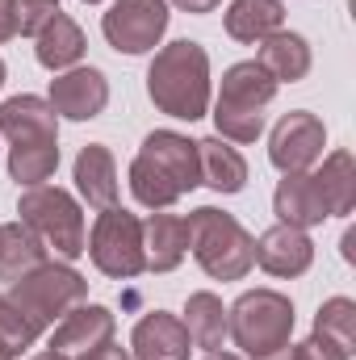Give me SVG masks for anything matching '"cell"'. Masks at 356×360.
Instances as JSON below:
<instances>
[{
	"instance_id": "cell-1",
	"label": "cell",
	"mask_w": 356,
	"mask_h": 360,
	"mask_svg": "<svg viewBox=\"0 0 356 360\" xmlns=\"http://www.w3.org/2000/svg\"><path fill=\"white\" fill-rule=\"evenodd\" d=\"M0 134L8 147V176L17 184H46L59 168V113L42 96H8L0 105Z\"/></svg>"
},
{
	"instance_id": "cell-2",
	"label": "cell",
	"mask_w": 356,
	"mask_h": 360,
	"mask_svg": "<svg viewBox=\"0 0 356 360\" xmlns=\"http://www.w3.org/2000/svg\"><path fill=\"white\" fill-rule=\"evenodd\" d=\"M201 184L197 143L177 130H151L130 164V193L147 210H168Z\"/></svg>"
},
{
	"instance_id": "cell-3",
	"label": "cell",
	"mask_w": 356,
	"mask_h": 360,
	"mask_svg": "<svg viewBox=\"0 0 356 360\" xmlns=\"http://www.w3.org/2000/svg\"><path fill=\"white\" fill-rule=\"evenodd\" d=\"M147 96L160 113L197 122L210 109V55L201 42L177 38L155 51L147 68Z\"/></svg>"
},
{
	"instance_id": "cell-4",
	"label": "cell",
	"mask_w": 356,
	"mask_h": 360,
	"mask_svg": "<svg viewBox=\"0 0 356 360\" xmlns=\"http://www.w3.org/2000/svg\"><path fill=\"white\" fill-rule=\"evenodd\" d=\"M189 248L193 260L214 281H243L256 264V239L243 231V222L218 205H197L189 218Z\"/></svg>"
},
{
	"instance_id": "cell-5",
	"label": "cell",
	"mask_w": 356,
	"mask_h": 360,
	"mask_svg": "<svg viewBox=\"0 0 356 360\" xmlns=\"http://www.w3.org/2000/svg\"><path fill=\"white\" fill-rule=\"evenodd\" d=\"M0 297L42 335L46 327H55L68 310H76V306L89 297V281L76 269H68V264L46 260V264L30 269L25 276L8 281V289H4Z\"/></svg>"
},
{
	"instance_id": "cell-6",
	"label": "cell",
	"mask_w": 356,
	"mask_h": 360,
	"mask_svg": "<svg viewBox=\"0 0 356 360\" xmlns=\"http://www.w3.org/2000/svg\"><path fill=\"white\" fill-rule=\"evenodd\" d=\"M276 89L281 84L256 59H243V63L227 68L222 89H218V105H214L218 139H227V143H256L260 130H265V109L276 96Z\"/></svg>"
},
{
	"instance_id": "cell-7",
	"label": "cell",
	"mask_w": 356,
	"mask_h": 360,
	"mask_svg": "<svg viewBox=\"0 0 356 360\" xmlns=\"http://www.w3.org/2000/svg\"><path fill=\"white\" fill-rule=\"evenodd\" d=\"M17 214H21V222H25L55 256H63V260L84 256V248H89L84 214H80V205H76V197H72L68 188H59V184H34V188L21 193Z\"/></svg>"
},
{
	"instance_id": "cell-8",
	"label": "cell",
	"mask_w": 356,
	"mask_h": 360,
	"mask_svg": "<svg viewBox=\"0 0 356 360\" xmlns=\"http://www.w3.org/2000/svg\"><path fill=\"white\" fill-rule=\"evenodd\" d=\"M227 331L252 360L268 356L289 344L293 335V302L276 289H248L227 310Z\"/></svg>"
},
{
	"instance_id": "cell-9",
	"label": "cell",
	"mask_w": 356,
	"mask_h": 360,
	"mask_svg": "<svg viewBox=\"0 0 356 360\" xmlns=\"http://www.w3.org/2000/svg\"><path fill=\"white\" fill-rule=\"evenodd\" d=\"M84 252L92 256L96 272H105L113 281H130V276L147 272L143 269V222H139V214H130L122 205L101 210Z\"/></svg>"
},
{
	"instance_id": "cell-10",
	"label": "cell",
	"mask_w": 356,
	"mask_h": 360,
	"mask_svg": "<svg viewBox=\"0 0 356 360\" xmlns=\"http://www.w3.org/2000/svg\"><path fill=\"white\" fill-rule=\"evenodd\" d=\"M168 0H113L101 17V34L117 55H147L168 30Z\"/></svg>"
},
{
	"instance_id": "cell-11",
	"label": "cell",
	"mask_w": 356,
	"mask_h": 360,
	"mask_svg": "<svg viewBox=\"0 0 356 360\" xmlns=\"http://www.w3.org/2000/svg\"><path fill=\"white\" fill-rule=\"evenodd\" d=\"M323 147H327V126L306 113V109H293L285 113L276 126H272V139H268V160L276 172H306L323 160Z\"/></svg>"
},
{
	"instance_id": "cell-12",
	"label": "cell",
	"mask_w": 356,
	"mask_h": 360,
	"mask_svg": "<svg viewBox=\"0 0 356 360\" xmlns=\"http://www.w3.org/2000/svg\"><path fill=\"white\" fill-rule=\"evenodd\" d=\"M113 331H117V319H113V310L109 306H76V310H68L63 319H59V327H55V335H51V352H59V356H89L96 348H105L109 340H113Z\"/></svg>"
},
{
	"instance_id": "cell-13",
	"label": "cell",
	"mask_w": 356,
	"mask_h": 360,
	"mask_svg": "<svg viewBox=\"0 0 356 360\" xmlns=\"http://www.w3.org/2000/svg\"><path fill=\"white\" fill-rule=\"evenodd\" d=\"M109 105V80L96 68H68L51 80V109L72 117V122H92Z\"/></svg>"
},
{
	"instance_id": "cell-14",
	"label": "cell",
	"mask_w": 356,
	"mask_h": 360,
	"mask_svg": "<svg viewBox=\"0 0 356 360\" xmlns=\"http://www.w3.org/2000/svg\"><path fill=\"white\" fill-rule=\"evenodd\" d=\"M256 264L268 276H302L314 264V243H310L306 231L276 222V226H268L265 235L256 239Z\"/></svg>"
},
{
	"instance_id": "cell-15",
	"label": "cell",
	"mask_w": 356,
	"mask_h": 360,
	"mask_svg": "<svg viewBox=\"0 0 356 360\" xmlns=\"http://www.w3.org/2000/svg\"><path fill=\"white\" fill-rule=\"evenodd\" d=\"M130 356L134 360H189L193 352V340L184 331L177 314L168 310H151L147 319L134 323V335H130Z\"/></svg>"
},
{
	"instance_id": "cell-16",
	"label": "cell",
	"mask_w": 356,
	"mask_h": 360,
	"mask_svg": "<svg viewBox=\"0 0 356 360\" xmlns=\"http://www.w3.org/2000/svg\"><path fill=\"white\" fill-rule=\"evenodd\" d=\"M272 210H276V218H281L285 226H298V231L323 226V222L331 218L319 180L306 176V172H289V176L276 184V193H272Z\"/></svg>"
},
{
	"instance_id": "cell-17",
	"label": "cell",
	"mask_w": 356,
	"mask_h": 360,
	"mask_svg": "<svg viewBox=\"0 0 356 360\" xmlns=\"http://www.w3.org/2000/svg\"><path fill=\"white\" fill-rule=\"evenodd\" d=\"M189 252V222L180 214H147L143 222V269L147 272H172Z\"/></svg>"
},
{
	"instance_id": "cell-18",
	"label": "cell",
	"mask_w": 356,
	"mask_h": 360,
	"mask_svg": "<svg viewBox=\"0 0 356 360\" xmlns=\"http://www.w3.org/2000/svg\"><path fill=\"white\" fill-rule=\"evenodd\" d=\"M76 188L96 210L117 205V164H113V151L105 143H89L76 155Z\"/></svg>"
},
{
	"instance_id": "cell-19",
	"label": "cell",
	"mask_w": 356,
	"mask_h": 360,
	"mask_svg": "<svg viewBox=\"0 0 356 360\" xmlns=\"http://www.w3.org/2000/svg\"><path fill=\"white\" fill-rule=\"evenodd\" d=\"M256 63L276 84H298L310 72V42L293 30H276V34L260 38V59Z\"/></svg>"
},
{
	"instance_id": "cell-20",
	"label": "cell",
	"mask_w": 356,
	"mask_h": 360,
	"mask_svg": "<svg viewBox=\"0 0 356 360\" xmlns=\"http://www.w3.org/2000/svg\"><path fill=\"white\" fill-rule=\"evenodd\" d=\"M197 164H201V184H210L214 193H243L248 184V160L227 143V139H201L197 143Z\"/></svg>"
},
{
	"instance_id": "cell-21",
	"label": "cell",
	"mask_w": 356,
	"mask_h": 360,
	"mask_svg": "<svg viewBox=\"0 0 356 360\" xmlns=\"http://www.w3.org/2000/svg\"><path fill=\"white\" fill-rule=\"evenodd\" d=\"M84 51H89L84 30H80L68 13H59V17L34 38V55H38V63H42L46 72H68V68H76V63L84 59Z\"/></svg>"
},
{
	"instance_id": "cell-22",
	"label": "cell",
	"mask_w": 356,
	"mask_h": 360,
	"mask_svg": "<svg viewBox=\"0 0 356 360\" xmlns=\"http://www.w3.org/2000/svg\"><path fill=\"white\" fill-rule=\"evenodd\" d=\"M184 331H189L193 348L218 352L222 340H227V306H222V297L210 293V289L189 293V302H184Z\"/></svg>"
},
{
	"instance_id": "cell-23",
	"label": "cell",
	"mask_w": 356,
	"mask_h": 360,
	"mask_svg": "<svg viewBox=\"0 0 356 360\" xmlns=\"http://www.w3.org/2000/svg\"><path fill=\"white\" fill-rule=\"evenodd\" d=\"M38 264H46V243L25 222H4L0 226V281H17Z\"/></svg>"
},
{
	"instance_id": "cell-24",
	"label": "cell",
	"mask_w": 356,
	"mask_h": 360,
	"mask_svg": "<svg viewBox=\"0 0 356 360\" xmlns=\"http://www.w3.org/2000/svg\"><path fill=\"white\" fill-rule=\"evenodd\" d=\"M285 21V4L281 0H235L227 8V34L235 42H260L268 34H276Z\"/></svg>"
},
{
	"instance_id": "cell-25",
	"label": "cell",
	"mask_w": 356,
	"mask_h": 360,
	"mask_svg": "<svg viewBox=\"0 0 356 360\" xmlns=\"http://www.w3.org/2000/svg\"><path fill=\"white\" fill-rule=\"evenodd\" d=\"M319 188H323V201H327V214H352L356 205V160L352 151H331L323 160V168L314 172Z\"/></svg>"
},
{
	"instance_id": "cell-26",
	"label": "cell",
	"mask_w": 356,
	"mask_h": 360,
	"mask_svg": "<svg viewBox=\"0 0 356 360\" xmlns=\"http://www.w3.org/2000/svg\"><path fill=\"white\" fill-rule=\"evenodd\" d=\"M314 335H323L327 344H336L340 352H356V302L352 297H331L323 302L319 319H314Z\"/></svg>"
},
{
	"instance_id": "cell-27",
	"label": "cell",
	"mask_w": 356,
	"mask_h": 360,
	"mask_svg": "<svg viewBox=\"0 0 356 360\" xmlns=\"http://www.w3.org/2000/svg\"><path fill=\"white\" fill-rule=\"evenodd\" d=\"M59 0H13V17H17V34L38 38L55 17H59Z\"/></svg>"
},
{
	"instance_id": "cell-28",
	"label": "cell",
	"mask_w": 356,
	"mask_h": 360,
	"mask_svg": "<svg viewBox=\"0 0 356 360\" xmlns=\"http://www.w3.org/2000/svg\"><path fill=\"white\" fill-rule=\"evenodd\" d=\"M34 340H38V331H34V327H30V323H25V319H21V314H17L13 306H8V302L0 297V344L8 348V356L25 352V348H30Z\"/></svg>"
},
{
	"instance_id": "cell-29",
	"label": "cell",
	"mask_w": 356,
	"mask_h": 360,
	"mask_svg": "<svg viewBox=\"0 0 356 360\" xmlns=\"http://www.w3.org/2000/svg\"><path fill=\"white\" fill-rule=\"evenodd\" d=\"M293 356L298 360H348V352H340L336 344H327L323 335H310L306 344H298L293 348Z\"/></svg>"
},
{
	"instance_id": "cell-30",
	"label": "cell",
	"mask_w": 356,
	"mask_h": 360,
	"mask_svg": "<svg viewBox=\"0 0 356 360\" xmlns=\"http://www.w3.org/2000/svg\"><path fill=\"white\" fill-rule=\"evenodd\" d=\"M17 38V17H13V0H0V42Z\"/></svg>"
},
{
	"instance_id": "cell-31",
	"label": "cell",
	"mask_w": 356,
	"mask_h": 360,
	"mask_svg": "<svg viewBox=\"0 0 356 360\" xmlns=\"http://www.w3.org/2000/svg\"><path fill=\"white\" fill-rule=\"evenodd\" d=\"M84 360H134V356H130L126 348H117V344L109 340L105 348H96V352H89V356H84Z\"/></svg>"
},
{
	"instance_id": "cell-32",
	"label": "cell",
	"mask_w": 356,
	"mask_h": 360,
	"mask_svg": "<svg viewBox=\"0 0 356 360\" xmlns=\"http://www.w3.org/2000/svg\"><path fill=\"white\" fill-rule=\"evenodd\" d=\"M172 4H177V8H184V13H197V17H201V13H214L222 0H172Z\"/></svg>"
},
{
	"instance_id": "cell-33",
	"label": "cell",
	"mask_w": 356,
	"mask_h": 360,
	"mask_svg": "<svg viewBox=\"0 0 356 360\" xmlns=\"http://www.w3.org/2000/svg\"><path fill=\"white\" fill-rule=\"evenodd\" d=\"M352 248H356V231H344V260H348V264L356 260V252H352Z\"/></svg>"
},
{
	"instance_id": "cell-34",
	"label": "cell",
	"mask_w": 356,
	"mask_h": 360,
	"mask_svg": "<svg viewBox=\"0 0 356 360\" xmlns=\"http://www.w3.org/2000/svg\"><path fill=\"white\" fill-rule=\"evenodd\" d=\"M260 360H298V356H293V348L285 344V348H276V352H268V356H260Z\"/></svg>"
},
{
	"instance_id": "cell-35",
	"label": "cell",
	"mask_w": 356,
	"mask_h": 360,
	"mask_svg": "<svg viewBox=\"0 0 356 360\" xmlns=\"http://www.w3.org/2000/svg\"><path fill=\"white\" fill-rule=\"evenodd\" d=\"M205 360H239V356H231V352H210Z\"/></svg>"
},
{
	"instance_id": "cell-36",
	"label": "cell",
	"mask_w": 356,
	"mask_h": 360,
	"mask_svg": "<svg viewBox=\"0 0 356 360\" xmlns=\"http://www.w3.org/2000/svg\"><path fill=\"white\" fill-rule=\"evenodd\" d=\"M34 360H68V356H59V352H42V356H34Z\"/></svg>"
},
{
	"instance_id": "cell-37",
	"label": "cell",
	"mask_w": 356,
	"mask_h": 360,
	"mask_svg": "<svg viewBox=\"0 0 356 360\" xmlns=\"http://www.w3.org/2000/svg\"><path fill=\"white\" fill-rule=\"evenodd\" d=\"M0 360H13V356H8V348H4V344H0Z\"/></svg>"
},
{
	"instance_id": "cell-38",
	"label": "cell",
	"mask_w": 356,
	"mask_h": 360,
	"mask_svg": "<svg viewBox=\"0 0 356 360\" xmlns=\"http://www.w3.org/2000/svg\"><path fill=\"white\" fill-rule=\"evenodd\" d=\"M0 84H4V59H0Z\"/></svg>"
},
{
	"instance_id": "cell-39",
	"label": "cell",
	"mask_w": 356,
	"mask_h": 360,
	"mask_svg": "<svg viewBox=\"0 0 356 360\" xmlns=\"http://www.w3.org/2000/svg\"><path fill=\"white\" fill-rule=\"evenodd\" d=\"M84 4H96V0H84Z\"/></svg>"
}]
</instances>
